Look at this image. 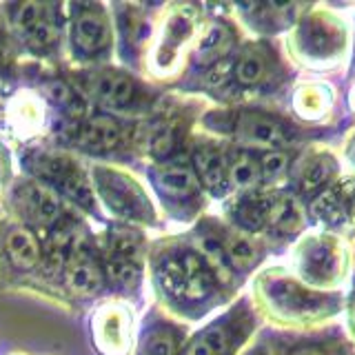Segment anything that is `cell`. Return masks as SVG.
<instances>
[{
	"label": "cell",
	"instance_id": "cell-1",
	"mask_svg": "<svg viewBox=\"0 0 355 355\" xmlns=\"http://www.w3.org/2000/svg\"><path fill=\"white\" fill-rule=\"evenodd\" d=\"M149 264L160 302L189 322L214 313L238 291L216 273L191 238L158 242L151 249Z\"/></svg>",
	"mask_w": 355,
	"mask_h": 355
},
{
	"label": "cell",
	"instance_id": "cell-2",
	"mask_svg": "<svg viewBox=\"0 0 355 355\" xmlns=\"http://www.w3.org/2000/svg\"><path fill=\"white\" fill-rule=\"evenodd\" d=\"M251 304L258 318L288 333H320L338 327L344 293H329L300 282L284 264L262 266L253 273Z\"/></svg>",
	"mask_w": 355,
	"mask_h": 355
},
{
	"label": "cell",
	"instance_id": "cell-3",
	"mask_svg": "<svg viewBox=\"0 0 355 355\" xmlns=\"http://www.w3.org/2000/svg\"><path fill=\"white\" fill-rule=\"evenodd\" d=\"M351 7L306 5L304 14L284 33V58L304 76H344L355 53V18Z\"/></svg>",
	"mask_w": 355,
	"mask_h": 355
},
{
	"label": "cell",
	"instance_id": "cell-4",
	"mask_svg": "<svg viewBox=\"0 0 355 355\" xmlns=\"http://www.w3.org/2000/svg\"><path fill=\"white\" fill-rule=\"evenodd\" d=\"M202 125L218 140H229L227 144L255 153L275 149H300L306 142L324 140L322 131H311L300 127L284 111L269 107H220L207 111Z\"/></svg>",
	"mask_w": 355,
	"mask_h": 355
},
{
	"label": "cell",
	"instance_id": "cell-5",
	"mask_svg": "<svg viewBox=\"0 0 355 355\" xmlns=\"http://www.w3.org/2000/svg\"><path fill=\"white\" fill-rule=\"evenodd\" d=\"M286 269L300 282L329 293H344L355 266L353 240L340 233L309 227L288 244Z\"/></svg>",
	"mask_w": 355,
	"mask_h": 355
},
{
	"label": "cell",
	"instance_id": "cell-6",
	"mask_svg": "<svg viewBox=\"0 0 355 355\" xmlns=\"http://www.w3.org/2000/svg\"><path fill=\"white\" fill-rule=\"evenodd\" d=\"M258 327L260 318L251 300L240 297L187 338L180 355H242L258 333Z\"/></svg>",
	"mask_w": 355,
	"mask_h": 355
},
{
	"label": "cell",
	"instance_id": "cell-7",
	"mask_svg": "<svg viewBox=\"0 0 355 355\" xmlns=\"http://www.w3.org/2000/svg\"><path fill=\"white\" fill-rule=\"evenodd\" d=\"M288 80V62L271 40L240 42L231 55V94H273Z\"/></svg>",
	"mask_w": 355,
	"mask_h": 355
},
{
	"label": "cell",
	"instance_id": "cell-8",
	"mask_svg": "<svg viewBox=\"0 0 355 355\" xmlns=\"http://www.w3.org/2000/svg\"><path fill=\"white\" fill-rule=\"evenodd\" d=\"M92 184L98 202L122 225H155V207L142 184L127 171L109 164H96Z\"/></svg>",
	"mask_w": 355,
	"mask_h": 355
},
{
	"label": "cell",
	"instance_id": "cell-9",
	"mask_svg": "<svg viewBox=\"0 0 355 355\" xmlns=\"http://www.w3.org/2000/svg\"><path fill=\"white\" fill-rule=\"evenodd\" d=\"M149 182L158 193L162 207L175 220H196L207 207V193L200 187L191 164L184 158H171L153 162L149 169Z\"/></svg>",
	"mask_w": 355,
	"mask_h": 355
},
{
	"label": "cell",
	"instance_id": "cell-10",
	"mask_svg": "<svg viewBox=\"0 0 355 355\" xmlns=\"http://www.w3.org/2000/svg\"><path fill=\"white\" fill-rule=\"evenodd\" d=\"M342 96L338 85L329 78L300 76L288 85L286 116L300 127L322 131L340 120Z\"/></svg>",
	"mask_w": 355,
	"mask_h": 355
},
{
	"label": "cell",
	"instance_id": "cell-11",
	"mask_svg": "<svg viewBox=\"0 0 355 355\" xmlns=\"http://www.w3.org/2000/svg\"><path fill=\"white\" fill-rule=\"evenodd\" d=\"M340 178L342 164L336 144H331L327 138L313 140L295 151L291 178H288V191L304 205L320 191H324L327 187L338 182Z\"/></svg>",
	"mask_w": 355,
	"mask_h": 355
},
{
	"label": "cell",
	"instance_id": "cell-12",
	"mask_svg": "<svg viewBox=\"0 0 355 355\" xmlns=\"http://www.w3.org/2000/svg\"><path fill=\"white\" fill-rule=\"evenodd\" d=\"M69 47L76 60L96 62L111 53L114 27L105 5L73 3L69 5Z\"/></svg>",
	"mask_w": 355,
	"mask_h": 355
},
{
	"label": "cell",
	"instance_id": "cell-13",
	"mask_svg": "<svg viewBox=\"0 0 355 355\" xmlns=\"http://www.w3.org/2000/svg\"><path fill=\"white\" fill-rule=\"evenodd\" d=\"M9 22L16 38L36 55L55 51L62 36L60 7L53 3H20L9 5Z\"/></svg>",
	"mask_w": 355,
	"mask_h": 355
},
{
	"label": "cell",
	"instance_id": "cell-14",
	"mask_svg": "<svg viewBox=\"0 0 355 355\" xmlns=\"http://www.w3.org/2000/svg\"><path fill=\"white\" fill-rule=\"evenodd\" d=\"M200 33V14L198 7L180 5L169 11L160 29V38L151 53L155 69L160 73L173 71L178 62L184 60L193 51L196 38Z\"/></svg>",
	"mask_w": 355,
	"mask_h": 355
},
{
	"label": "cell",
	"instance_id": "cell-15",
	"mask_svg": "<svg viewBox=\"0 0 355 355\" xmlns=\"http://www.w3.org/2000/svg\"><path fill=\"white\" fill-rule=\"evenodd\" d=\"M83 94L109 111H129L144 103L142 85L125 69L94 67L83 73Z\"/></svg>",
	"mask_w": 355,
	"mask_h": 355
},
{
	"label": "cell",
	"instance_id": "cell-16",
	"mask_svg": "<svg viewBox=\"0 0 355 355\" xmlns=\"http://www.w3.org/2000/svg\"><path fill=\"white\" fill-rule=\"evenodd\" d=\"M11 207L16 209L22 225L33 231H51L67 216L62 198L38 180H20L11 187Z\"/></svg>",
	"mask_w": 355,
	"mask_h": 355
},
{
	"label": "cell",
	"instance_id": "cell-17",
	"mask_svg": "<svg viewBox=\"0 0 355 355\" xmlns=\"http://www.w3.org/2000/svg\"><path fill=\"white\" fill-rule=\"evenodd\" d=\"M205 222L216 236L222 255L227 260V266L238 277V282H244L249 275L262 269V262L266 253H269V247H266L262 238L249 236V233L227 225L222 218H205Z\"/></svg>",
	"mask_w": 355,
	"mask_h": 355
},
{
	"label": "cell",
	"instance_id": "cell-18",
	"mask_svg": "<svg viewBox=\"0 0 355 355\" xmlns=\"http://www.w3.org/2000/svg\"><path fill=\"white\" fill-rule=\"evenodd\" d=\"M309 227L340 233L353 240L355 236V202L351 184L340 178L338 182L327 187L315 198L304 202Z\"/></svg>",
	"mask_w": 355,
	"mask_h": 355
},
{
	"label": "cell",
	"instance_id": "cell-19",
	"mask_svg": "<svg viewBox=\"0 0 355 355\" xmlns=\"http://www.w3.org/2000/svg\"><path fill=\"white\" fill-rule=\"evenodd\" d=\"M189 164L200 187L211 200H227L229 191V144L218 138H198L189 151Z\"/></svg>",
	"mask_w": 355,
	"mask_h": 355
},
{
	"label": "cell",
	"instance_id": "cell-20",
	"mask_svg": "<svg viewBox=\"0 0 355 355\" xmlns=\"http://www.w3.org/2000/svg\"><path fill=\"white\" fill-rule=\"evenodd\" d=\"M269 202H266V229L262 240L269 244H284L288 247L293 240H297L309 229V218L304 205L288 191H266Z\"/></svg>",
	"mask_w": 355,
	"mask_h": 355
},
{
	"label": "cell",
	"instance_id": "cell-21",
	"mask_svg": "<svg viewBox=\"0 0 355 355\" xmlns=\"http://www.w3.org/2000/svg\"><path fill=\"white\" fill-rule=\"evenodd\" d=\"M131 313L122 304H103L92 315V338L103 355H127L131 349Z\"/></svg>",
	"mask_w": 355,
	"mask_h": 355
},
{
	"label": "cell",
	"instance_id": "cell-22",
	"mask_svg": "<svg viewBox=\"0 0 355 355\" xmlns=\"http://www.w3.org/2000/svg\"><path fill=\"white\" fill-rule=\"evenodd\" d=\"M306 5H273V3H253V5H236L233 11L247 25L249 31L255 33V38L271 40L275 36H284L291 29L297 18L304 14Z\"/></svg>",
	"mask_w": 355,
	"mask_h": 355
},
{
	"label": "cell",
	"instance_id": "cell-23",
	"mask_svg": "<svg viewBox=\"0 0 355 355\" xmlns=\"http://www.w3.org/2000/svg\"><path fill=\"white\" fill-rule=\"evenodd\" d=\"M129 127L127 122L111 114H94L87 116L76 125L73 142L78 149L94 155H105L120 149L122 144H127Z\"/></svg>",
	"mask_w": 355,
	"mask_h": 355
},
{
	"label": "cell",
	"instance_id": "cell-24",
	"mask_svg": "<svg viewBox=\"0 0 355 355\" xmlns=\"http://www.w3.org/2000/svg\"><path fill=\"white\" fill-rule=\"evenodd\" d=\"M238 47H240V38L236 25L227 18H209L205 22V27H200L191 58L198 69L205 71L209 67L231 58Z\"/></svg>",
	"mask_w": 355,
	"mask_h": 355
},
{
	"label": "cell",
	"instance_id": "cell-25",
	"mask_svg": "<svg viewBox=\"0 0 355 355\" xmlns=\"http://www.w3.org/2000/svg\"><path fill=\"white\" fill-rule=\"evenodd\" d=\"M266 202H269V196L264 189L229 196L225 200V218L222 220L249 236L262 238L266 229Z\"/></svg>",
	"mask_w": 355,
	"mask_h": 355
},
{
	"label": "cell",
	"instance_id": "cell-26",
	"mask_svg": "<svg viewBox=\"0 0 355 355\" xmlns=\"http://www.w3.org/2000/svg\"><path fill=\"white\" fill-rule=\"evenodd\" d=\"M3 253L11 269L29 273L42 264V240L33 229L14 222L3 233Z\"/></svg>",
	"mask_w": 355,
	"mask_h": 355
},
{
	"label": "cell",
	"instance_id": "cell-27",
	"mask_svg": "<svg viewBox=\"0 0 355 355\" xmlns=\"http://www.w3.org/2000/svg\"><path fill=\"white\" fill-rule=\"evenodd\" d=\"M187 331L171 320L151 315L136 340V355H180Z\"/></svg>",
	"mask_w": 355,
	"mask_h": 355
},
{
	"label": "cell",
	"instance_id": "cell-28",
	"mask_svg": "<svg viewBox=\"0 0 355 355\" xmlns=\"http://www.w3.org/2000/svg\"><path fill=\"white\" fill-rule=\"evenodd\" d=\"M22 166L31 175V180H38L55 191L80 164L73 160V155L60 149H33L25 155Z\"/></svg>",
	"mask_w": 355,
	"mask_h": 355
},
{
	"label": "cell",
	"instance_id": "cell-29",
	"mask_svg": "<svg viewBox=\"0 0 355 355\" xmlns=\"http://www.w3.org/2000/svg\"><path fill=\"white\" fill-rule=\"evenodd\" d=\"M273 355H355L353 344L340 327H331L320 333L300 336L293 342L282 344Z\"/></svg>",
	"mask_w": 355,
	"mask_h": 355
},
{
	"label": "cell",
	"instance_id": "cell-30",
	"mask_svg": "<svg viewBox=\"0 0 355 355\" xmlns=\"http://www.w3.org/2000/svg\"><path fill=\"white\" fill-rule=\"evenodd\" d=\"M62 280L67 288H71L78 295H98L107 286L105 273H103V260H98L94 251L78 253L64 264L62 269Z\"/></svg>",
	"mask_w": 355,
	"mask_h": 355
},
{
	"label": "cell",
	"instance_id": "cell-31",
	"mask_svg": "<svg viewBox=\"0 0 355 355\" xmlns=\"http://www.w3.org/2000/svg\"><path fill=\"white\" fill-rule=\"evenodd\" d=\"M262 189L260 175V155L255 151L238 149L229 144V191L236 193H251Z\"/></svg>",
	"mask_w": 355,
	"mask_h": 355
},
{
	"label": "cell",
	"instance_id": "cell-32",
	"mask_svg": "<svg viewBox=\"0 0 355 355\" xmlns=\"http://www.w3.org/2000/svg\"><path fill=\"white\" fill-rule=\"evenodd\" d=\"M144 142H147V151L151 153V158H155V162L171 160L184 142V122L178 118L160 120L158 125L151 127Z\"/></svg>",
	"mask_w": 355,
	"mask_h": 355
},
{
	"label": "cell",
	"instance_id": "cell-33",
	"mask_svg": "<svg viewBox=\"0 0 355 355\" xmlns=\"http://www.w3.org/2000/svg\"><path fill=\"white\" fill-rule=\"evenodd\" d=\"M295 151L297 149H275V151L258 153L264 191H280V189H288V178H291Z\"/></svg>",
	"mask_w": 355,
	"mask_h": 355
},
{
	"label": "cell",
	"instance_id": "cell-34",
	"mask_svg": "<svg viewBox=\"0 0 355 355\" xmlns=\"http://www.w3.org/2000/svg\"><path fill=\"white\" fill-rule=\"evenodd\" d=\"M103 273L105 282L118 293H133L142 284V264L140 260L129 258H107L103 260Z\"/></svg>",
	"mask_w": 355,
	"mask_h": 355
},
{
	"label": "cell",
	"instance_id": "cell-35",
	"mask_svg": "<svg viewBox=\"0 0 355 355\" xmlns=\"http://www.w3.org/2000/svg\"><path fill=\"white\" fill-rule=\"evenodd\" d=\"M42 92H44V98L49 100V103L60 109L64 116L69 118H80L85 120V96H80L78 89H73L69 83L60 80V78H49V80H44L42 85Z\"/></svg>",
	"mask_w": 355,
	"mask_h": 355
},
{
	"label": "cell",
	"instance_id": "cell-36",
	"mask_svg": "<svg viewBox=\"0 0 355 355\" xmlns=\"http://www.w3.org/2000/svg\"><path fill=\"white\" fill-rule=\"evenodd\" d=\"M144 249V236L133 225H114L107 231V255L111 258L140 260L138 255Z\"/></svg>",
	"mask_w": 355,
	"mask_h": 355
},
{
	"label": "cell",
	"instance_id": "cell-37",
	"mask_svg": "<svg viewBox=\"0 0 355 355\" xmlns=\"http://www.w3.org/2000/svg\"><path fill=\"white\" fill-rule=\"evenodd\" d=\"M342 318H344V333H347L349 342L353 344L355 349V266H353V275H351V282L344 291V311H342Z\"/></svg>",
	"mask_w": 355,
	"mask_h": 355
},
{
	"label": "cell",
	"instance_id": "cell-38",
	"mask_svg": "<svg viewBox=\"0 0 355 355\" xmlns=\"http://www.w3.org/2000/svg\"><path fill=\"white\" fill-rule=\"evenodd\" d=\"M340 96H342L347 114L355 120V69H351V73L347 78V85H344V94H340Z\"/></svg>",
	"mask_w": 355,
	"mask_h": 355
},
{
	"label": "cell",
	"instance_id": "cell-39",
	"mask_svg": "<svg viewBox=\"0 0 355 355\" xmlns=\"http://www.w3.org/2000/svg\"><path fill=\"white\" fill-rule=\"evenodd\" d=\"M11 178V155L9 149L0 142V184L7 182Z\"/></svg>",
	"mask_w": 355,
	"mask_h": 355
},
{
	"label": "cell",
	"instance_id": "cell-40",
	"mask_svg": "<svg viewBox=\"0 0 355 355\" xmlns=\"http://www.w3.org/2000/svg\"><path fill=\"white\" fill-rule=\"evenodd\" d=\"M242 355H273V351L266 347V344H255L253 349H249L247 353H242Z\"/></svg>",
	"mask_w": 355,
	"mask_h": 355
}]
</instances>
